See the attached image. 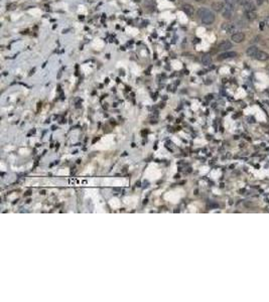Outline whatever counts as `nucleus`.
I'll return each instance as SVG.
<instances>
[{
  "instance_id": "obj_1",
  "label": "nucleus",
  "mask_w": 269,
  "mask_h": 302,
  "mask_svg": "<svg viewBox=\"0 0 269 302\" xmlns=\"http://www.w3.org/2000/svg\"><path fill=\"white\" fill-rule=\"evenodd\" d=\"M198 16L200 17V19L202 20V22L204 24L210 25L212 24L216 19V15L212 10L206 8V7H201L198 9L197 11Z\"/></svg>"
},
{
  "instance_id": "obj_2",
  "label": "nucleus",
  "mask_w": 269,
  "mask_h": 302,
  "mask_svg": "<svg viewBox=\"0 0 269 302\" xmlns=\"http://www.w3.org/2000/svg\"><path fill=\"white\" fill-rule=\"evenodd\" d=\"M231 39H232L234 42L240 43V42H242L243 40L245 39V34L243 33V32H235V33L232 34V36H231Z\"/></svg>"
},
{
  "instance_id": "obj_3",
  "label": "nucleus",
  "mask_w": 269,
  "mask_h": 302,
  "mask_svg": "<svg viewBox=\"0 0 269 302\" xmlns=\"http://www.w3.org/2000/svg\"><path fill=\"white\" fill-rule=\"evenodd\" d=\"M235 56H237L236 52H225L218 55V59H219V61H223V59H232V58H235Z\"/></svg>"
},
{
  "instance_id": "obj_4",
  "label": "nucleus",
  "mask_w": 269,
  "mask_h": 302,
  "mask_svg": "<svg viewBox=\"0 0 269 302\" xmlns=\"http://www.w3.org/2000/svg\"><path fill=\"white\" fill-rule=\"evenodd\" d=\"M232 48V43L229 40H222L217 46L218 50H228L229 49Z\"/></svg>"
},
{
  "instance_id": "obj_5",
  "label": "nucleus",
  "mask_w": 269,
  "mask_h": 302,
  "mask_svg": "<svg viewBox=\"0 0 269 302\" xmlns=\"http://www.w3.org/2000/svg\"><path fill=\"white\" fill-rule=\"evenodd\" d=\"M222 28L224 30H226L228 33H233L237 29V25L234 23H223Z\"/></svg>"
},
{
  "instance_id": "obj_6",
  "label": "nucleus",
  "mask_w": 269,
  "mask_h": 302,
  "mask_svg": "<svg viewBox=\"0 0 269 302\" xmlns=\"http://www.w3.org/2000/svg\"><path fill=\"white\" fill-rule=\"evenodd\" d=\"M254 59H256L257 61H260V62H265V61H267V59H269V55L267 52H263V50H259Z\"/></svg>"
},
{
  "instance_id": "obj_7",
  "label": "nucleus",
  "mask_w": 269,
  "mask_h": 302,
  "mask_svg": "<svg viewBox=\"0 0 269 302\" xmlns=\"http://www.w3.org/2000/svg\"><path fill=\"white\" fill-rule=\"evenodd\" d=\"M236 1L237 0H225V1L223 2L224 3V8L228 9V10L234 11V8H235V5H236Z\"/></svg>"
},
{
  "instance_id": "obj_8",
  "label": "nucleus",
  "mask_w": 269,
  "mask_h": 302,
  "mask_svg": "<svg viewBox=\"0 0 269 302\" xmlns=\"http://www.w3.org/2000/svg\"><path fill=\"white\" fill-rule=\"evenodd\" d=\"M182 10L188 16H192L195 13V8L191 4H185L182 6Z\"/></svg>"
},
{
  "instance_id": "obj_9",
  "label": "nucleus",
  "mask_w": 269,
  "mask_h": 302,
  "mask_svg": "<svg viewBox=\"0 0 269 302\" xmlns=\"http://www.w3.org/2000/svg\"><path fill=\"white\" fill-rule=\"evenodd\" d=\"M211 7L213 10L217 12H222L224 9V3L223 2H213L211 5Z\"/></svg>"
},
{
  "instance_id": "obj_10",
  "label": "nucleus",
  "mask_w": 269,
  "mask_h": 302,
  "mask_svg": "<svg viewBox=\"0 0 269 302\" xmlns=\"http://www.w3.org/2000/svg\"><path fill=\"white\" fill-rule=\"evenodd\" d=\"M259 52V49L257 46H255V45H252V46H250V48L247 49V55H248L249 56H251V58H255V55H257V52Z\"/></svg>"
},
{
  "instance_id": "obj_11",
  "label": "nucleus",
  "mask_w": 269,
  "mask_h": 302,
  "mask_svg": "<svg viewBox=\"0 0 269 302\" xmlns=\"http://www.w3.org/2000/svg\"><path fill=\"white\" fill-rule=\"evenodd\" d=\"M245 15H246L247 19H249V20H255L256 18H257V13H256L255 10H246Z\"/></svg>"
},
{
  "instance_id": "obj_12",
  "label": "nucleus",
  "mask_w": 269,
  "mask_h": 302,
  "mask_svg": "<svg viewBox=\"0 0 269 302\" xmlns=\"http://www.w3.org/2000/svg\"><path fill=\"white\" fill-rule=\"evenodd\" d=\"M222 15H223V17L224 18H226V19H231L233 16V11L232 10H228V9H223V11H222Z\"/></svg>"
},
{
  "instance_id": "obj_13",
  "label": "nucleus",
  "mask_w": 269,
  "mask_h": 302,
  "mask_svg": "<svg viewBox=\"0 0 269 302\" xmlns=\"http://www.w3.org/2000/svg\"><path fill=\"white\" fill-rule=\"evenodd\" d=\"M202 62H203V65H210L212 64V58L210 55H206L202 58Z\"/></svg>"
},
{
  "instance_id": "obj_14",
  "label": "nucleus",
  "mask_w": 269,
  "mask_h": 302,
  "mask_svg": "<svg viewBox=\"0 0 269 302\" xmlns=\"http://www.w3.org/2000/svg\"><path fill=\"white\" fill-rule=\"evenodd\" d=\"M265 24H266L267 26L269 27V16H267L266 18H265Z\"/></svg>"
},
{
  "instance_id": "obj_15",
  "label": "nucleus",
  "mask_w": 269,
  "mask_h": 302,
  "mask_svg": "<svg viewBox=\"0 0 269 302\" xmlns=\"http://www.w3.org/2000/svg\"><path fill=\"white\" fill-rule=\"evenodd\" d=\"M257 3H258V5H261L262 3H263V0H257Z\"/></svg>"
},
{
  "instance_id": "obj_16",
  "label": "nucleus",
  "mask_w": 269,
  "mask_h": 302,
  "mask_svg": "<svg viewBox=\"0 0 269 302\" xmlns=\"http://www.w3.org/2000/svg\"><path fill=\"white\" fill-rule=\"evenodd\" d=\"M264 24H265V22H261V23H260V28H261V29H263Z\"/></svg>"
},
{
  "instance_id": "obj_17",
  "label": "nucleus",
  "mask_w": 269,
  "mask_h": 302,
  "mask_svg": "<svg viewBox=\"0 0 269 302\" xmlns=\"http://www.w3.org/2000/svg\"><path fill=\"white\" fill-rule=\"evenodd\" d=\"M195 1H197V2H201V1H203V0H195Z\"/></svg>"
},
{
  "instance_id": "obj_18",
  "label": "nucleus",
  "mask_w": 269,
  "mask_h": 302,
  "mask_svg": "<svg viewBox=\"0 0 269 302\" xmlns=\"http://www.w3.org/2000/svg\"><path fill=\"white\" fill-rule=\"evenodd\" d=\"M169 1H175V0H169Z\"/></svg>"
}]
</instances>
